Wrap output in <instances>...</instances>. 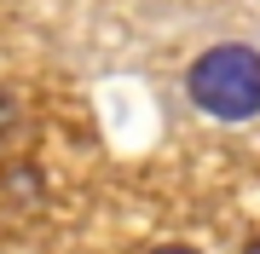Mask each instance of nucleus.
<instances>
[{"label":"nucleus","instance_id":"nucleus-2","mask_svg":"<svg viewBox=\"0 0 260 254\" xmlns=\"http://www.w3.org/2000/svg\"><path fill=\"white\" fill-rule=\"evenodd\" d=\"M150 254H191V248H179V243H174V248H150Z\"/></svg>","mask_w":260,"mask_h":254},{"label":"nucleus","instance_id":"nucleus-1","mask_svg":"<svg viewBox=\"0 0 260 254\" xmlns=\"http://www.w3.org/2000/svg\"><path fill=\"white\" fill-rule=\"evenodd\" d=\"M185 93H191L197 110L220 116V122H249V116H260V52L237 47V41L208 47L191 64Z\"/></svg>","mask_w":260,"mask_h":254},{"label":"nucleus","instance_id":"nucleus-3","mask_svg":"<svg viewBox=\"0 0 260 254\" xmlns=\"http://www.w3.org/2000/svg\"><path fill=\"white\" fill-rule=\"evenodd\" d=\"M243 254H260V243H249V248H243Z\"/></svg>","mask_w":260,"mask_h":254}]
</instances>
